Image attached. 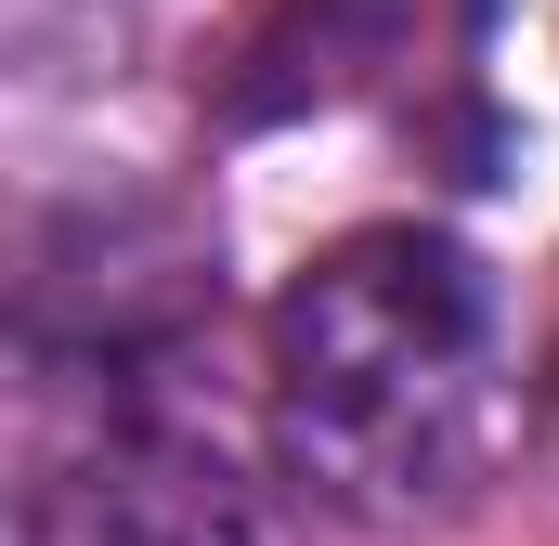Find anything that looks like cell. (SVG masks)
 Returning <instances> with one entry per match:
<instances>
[{
    "mask_svg": "<svg viewBox=\"0 0 559 546\" xmlns=\"http://www.w3.org/2000/svg\"><path fill=\"white\" fill-rule=\"evenodd\" d=\"M495 378H508L495 286H481L468 248H442L417 222L338 235L274 299L286 455L352 508L455 495L481 468V442H495Z\"/></svg>",
    "mask_w": 559,
    "mask_h": 546,
    "instance_id": "6da1fadb",
    "label": "cell"
},
{
    "mask_svg": "<svg viewBox=\"0 0 559 546\" xmlns=\"http://www.w3.org/2000/svg\"><path fill=\"white\" fill-rule=\"evenodd\" d=\"M26 546H261V508L195 416L105 365L92 404L26 442Z\"/></svg>",
    "mask_w": 559,
    "mask_h": 546,
    "instance_id": "7a4b0ae2",
    "label": "cell"
}]
</instances>
